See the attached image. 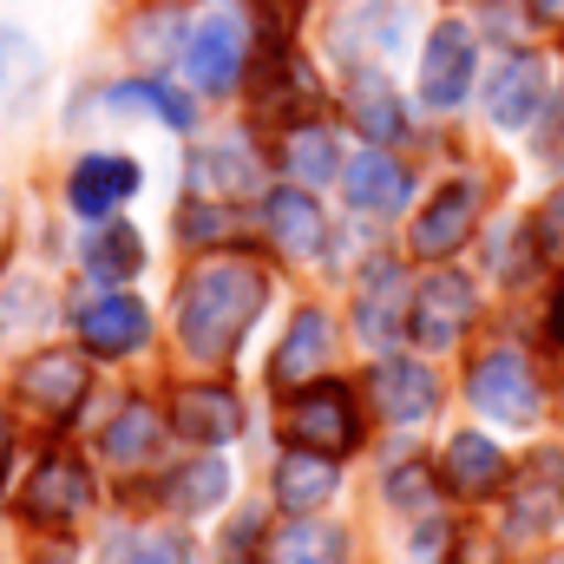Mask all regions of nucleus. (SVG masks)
Returning a JSON list of instances; mask_svg holds the SVG:
<instances>
[{
    "mask_svg": "<svg viewBox=\"0 0 564 564\" xmlns=\"http://www.w3.org/2000/svg\"><path fill=\"white\" fill-rule=\"evenodd\" d=\"M270 302V276L243 257H210L177 289V341L197 361H230Z\"/></svg>",
    "mask_w": 564,
    "mask_h": 564,
    "instance_id": "obj_1",
    "label": "nucleus"
},
{
    "mask_svg": "<svg viewBox=\"0 0 564 564\" xmlns=\"http://www.w3.org/2000/svg\"><path fill=\"white\" fill-rule=\"evenodd\" d=\"M289 446H308V453H355L361 446V414H355V394L341 381H315V388H295L289 401Z\"/></svg>",
    "mask_w": 564,
    "mask_h": 564,
    "instance_id": "obj_2",
    "label": "nucleus"
},
{
    "mask_svg": "<svg viewBox=\"0 0 564 564\" xmlns=\"http://www.w3.org/2000/svg\"><path fill=\"white\" fill-rule=\"evenodd\" d=\"M466 394H473L479 414H492V421H506V426H532L539 421V375H532V361L512 355V348L479 355L473 375H466Z\"/></svg>",
    "mask_w": 564,
    "mask_h": 564,
    "instance_id": "obj_3",
    "label": "nucleus"
},
{
    "mask_svg": "<svg viewBox=\"0 0 564 564\" xmlns=\"http://www.w3.org/2000/svg\"><path fill=\"white\" fill-rule=\"evenodd\" d=\"M564 525V446H545L519 466L506 492V532L512 539H545Z\"/></svg>",
    "mask_w": 564,
    "mask_h": 564,
    "instance_id": "obj_4",
    "label": "nucleus"
},
{
    "mask_svg": "<svg viewBox=\"0 0 564 564\" xmlns=\"http://www.w3.org/2000/svg\"><path fill=\"white\" fill-rule=\"evenodd\" d=\"M243 59H250V33L237 13H204L191 20V40H184V66H191V86L197 93H230L243 79Z\"/></svg>",
    "mask_w": 564,
    "mask_h": 564,
    "instance_id": "obj_5",
    "label": "nucleus"
},
{
    "mask_svg": "<svg viewBox=\"0 0 564 564\" xmlns=\"http://www.w3.org/2000/svg\"><path fill=\"white\" fill-rule=\"evenodd\" d=\"M473 73H479V46H473V26L459 20H440L433 40L421 53V99L433 112H453L466 93H473Z\"/></svg>",
    "mask_w": 564,
    "mask_h": 564,
    "instance_id": "obj_6",
    "label": "nucleus"
},
{
    "mask_svg": "<svg viewBox=\"0 0 564 564\" xmlns=\"http://www.w3.org/2000/svg\"><path fill=\"white\" fill-rule=\"evenodd\" d=\"M408 315H414V289L401 263H368V276L355 289V335L368 348H394L408 335Z\"/></svg>",
    "mask_w": 564,
    "mask_h": 564,
    "instance_id": "obj_7",
    "label": "nucleus"
},
{
    "mask_svg": "<svg viewBox=\"0 0 564 564\" xmlns=\"http://www.w3.org/2000/svg\"><path fill=\"white\" fill-rule=\"evenodd\" d=\"M73 328H79L86 355H99V361H119V355H139L144 341H151V308H144L139 295L112 289V295H93V302L73 315Z\"/></svg>",
    "mask_w": 564,
    "mask_h": 564,
    "instance_id": "obj_8",
    "label": "nucleus"
},
{
    "mask_svg": "<svg viewBox=\"0 0 564 564\" xmlns=\"http://www.w3.org/2000/svg\"><path fill=\"white\" fill-rule=\"evenodd\" d=\"M473 308H479L473 282L459 276V270H433V276L414 289V315H408V335H414L421 348H453V341L466 335Z\"/></svg>",
    "mask_w": 564,
    "mask_h": 564,
    "instance_id": "obj_9",
    "label": "nucleus"
},
{
    "mask_svg": "<svg viewBox=\"0 0 564 564\" xmlns=\"http://www.w3.org/2000/svg\"><path fill=\"white\" fill-rule=\"evenodd\" d=\"M368 401H375V414L394 426H421L433 408H440V381H433V368L426 361H408V355H388V361H375V375H368Z\"/></svg>",
    "mask_w": 564,
    "mask_h": 564,
    "instance_id": "obj_10",
    "label": "nucleus"
},
{
    "mask_svg": "<svg viewBox=\"0 0 564 564\" xmlns=\"http://www.w3.org/2000/svg\"><path fill=\"white\" fill-rule=\"evenodd\" d=\"M545 93H552L545 59H539V53H506V59L492 66V79H486V112H492V126L519 132V126H532V119H539Z\"/></svg>",
    "mask_w": 564,
    "mask_h": 564,
    "instance_id": "obj_11",
    "label": "nucleus"
},
{
    "mask_svg": "<svg viewBox=\"0 0 564 564\" xmlns=\"http://www.w3.org/2000/svg\"><path fill=\"white\" fill-rule=\"evenodd\" d=\"M86 388H93V368H86V355H66V348H46L20 368V401L53 421H66L86 401Z\"/></svg>",
    "mask_w": 564,
    "mask_h": 564,
    "instance_id": "obj_12",
    "label": "nucleus"
},
{
    "mask_svg": "<svg viewBox=\"0 0 564 564\" xmlns=\"http://www.w3.org/2000/svg\"><path fill=\"white\" fill-rule=\"evenodd\" d=\"M86 506H93V479L79 459H40L26 479V499H20V512L33 525H73Z\"/></svg>",
    "mask_w": 564,
    "mask_h": 564,
    "instance_id": "obj_13",
    "label": "nucleus"
},
{
    "mask_svg": "<svg viewBox=\"0 0 564 564\" xmlns=\"http://www.w3.org/2000/svg\"><path fill=\"white\" fill-rule=\"evenodd\" d=\"M132 191H139V164L119 158V151H93V158H79L73 177H66V204H73L79 217H93V224L112 217Z\"/></svg>",
    "mask_w": 564,
    "mask_h": 564,
    "instance_id": "obj_14",
    "label": "nucleus"
},
{
    "mask_svg": "<svg viewBox=\"0 0 564 564\" xmlns=\"http://www.w3.org/2000/svg\"><path fill=\"white\" fill-rule=\"evenodd\" d=\"M473 224H479V184L459 177V184H446L421 217H414V257H433V263L453 257L473 237Z\"/></svg>",
    "mask_w": 564,
    "mask_h": 564,
    "instance_id": "obj_15",
    "label": "nucleus"
},
{
    "mask_svg": "<svg viewBox=\"0 0 564 564\" xmlns=\"http://www.w3.org/2000/svg\"><path fill=\"white\" fill-rule=\"evenodd\" d=\"M263 237L276 243L282 257H315L322 250V237H328V224H322V204H315V191L308 184H282L263 197Z\"/></svg>",
    "mask_w": 564,
    "mask_h": 564,
    "instance_id": "obj_16",
    "label": "nucleus"
},
{
    "mask_svg": "<svg viewBox=\"0 0 564 564\" xmlns=\"http://www.w3.org/2000/svg\"><path fill=\"white\" fill-rule=\"evenodd\" d=\"M328 355H335L328 315H322V308H302V315L289 322V335H282L276 361H270V381H276V388H308V381L328 368Z\"/></svg>",
    "mask_w": 564,
    "mask_h": 564,
    "instance_id": "obj_17",
    "label": "nucleus"
},
{
    "mask_svg": "<svg viewBox=\"0 0 564 564\" xmlns=\"http://www.w3.org/2000/svg\"><path fill=\"white\" fill-rule=\"evenodd\" d=\"M341 184H348V204L368 210V217H394L408 197H414V177L388 158V151H361L341 164Z\"/></svg>",
    "mask_w": 564,
    "mask_h": 564,
    "instance_id": "obj_18",
    "label": "nucleus"
},
{
    "mask_svg": "<svg viewBox=\"0 0 564 564\" xmlns=\"http://www.w3.org/2000/svg\"><path fill=\"white\" fill-rule=\"evenodd\" d=\"M171 426L184 433V440H197V446H224V440H237L243 433V408H237V394L230 388H184L177 401H171Z\"/></svg>",
    "mask_w": 564,
    "mask_h": 564,
    "instance_id": "obj_19",
    "label": "nucleus"
},
{
    "mask_svg": "<svg viewBox=\"0 0 564 564\" xmlns=\"http://www.w3.org/2000/svg\"><path fill=\"white\" fill-rule=\"evenodd\" d=\"M440 473H446V486H453L459 499H486V492L506 486V453H499L486 433H453Z\"/></svg>",
    "mask_w": 564,
    "mask_h": 564,
    "instance_id": "obj_20",
    "label": "nucleus"
},
{
    "mask_svg": "<svg viewBox=\"0 0 564 564\" xmlns=\"http://www.w3.org/2000/svg\"><path fill=\"white\" fill-rule=\"evenodd\" d=\"M348 119L361 126L368 144H394L408 132V106H401V93H394L381 73H355V86H348Z\"/></svg>",
    "mask_w": 564,
    "mask_h": 564,
    "instance_id": "obj_21",
    "label": "nucleus"
},
{
    "mask_svg": "<svg viewBox=\"0 0 564 564\" xmlns=\"http://www.w3.org/2000/svg\"><path fill=\"white\" fill-rule=\"evenodd\" d=\"M335 492V459L328 453H308V446H289L276 466V506L282 512H315L322 499Z\"/></svg>",
    "mask_w": 564,
    "mask_h": 564,
    "instance_id": "obj_22",
    "label": "nucleus"
},
{
    "mask_svg": "<svg viewBox=\"0 0 564 564\" xmlns=\"http://www.w3.org/2000/svg\"><path fill=\"white\" fill-rule=\"evenodd\" d=\"M263 564H348V539L328 519H289L276 539L263 545Z\"/></svg>",
    "mask_w": 564,
    "mask_h": 564,
    "instance_id": "obj_23",
    "label": "nucleus"
},
{
    "mask_svg": "<svg viewBox=\"0 0 564 564\" xmlns=\"http://www.w3.org/2000/svg\"><path fill=\"white\" fill-rule=\"evenodd\" d=\"M86 270L99 282H132L144 270V237L119 217H99V230L86 237Z\"/></svg>",
    "mask_w": 564,
    "mask_h": 564,
    "instance_id": "obj_24",
    "label": "nucleus"
},
{
    "mask_svg": "<svg viewBox=\"0 0 564 564\" xmlns=\"http://www.w3.org/2000/svg\"><path fill=\"white\" fill-rule=\"evenodd\" d=\"M158 440H164V421H158L144 401H132V408H119L112 426L99 433V453H106L112 466H144V459L158 453Z\"/></svg>",
    "mask_w": 564,
    "mask_h": 564,
    "instance_id": "obj_25",
    "label": "nucleus"
},
{
    "mask_svg": "<svg viewBox=\"0 0 564 564\" xmlns=\"http://www.w3.org/2000/svg\"><path fill=\"white\" fill-rule=\"evenodd\" d=\"M224 492H230V466H224L217 453H204V459L177 466V473H171V486H164V499H171L177 512H210V506H224Z\"/></svg>",
    "mask_w": 564,
    "mask_h": 564,
    "instance_id": "obj_26",
    "label": "nucleus"
},
{
    "mask_svg": "<svg viewBox=\"0 0 564 564\" xmlns=\"http://www.w3.org/2000/svg\"><path fill=\"white\" fill-rule=\"evenodd\" d=\"M282 171L295 177V184H328L335 171H341V158H335V132L328 126H295L289 144H282Z\"/></svg>",
    "mask_w": 564,
    "mask_h": 564,
    "instance_id": "obj_27",
    "label": "nucleus"
},
{
    "mask_svg": "<svg viewBox=\"0 0 564 564\" xmlns=\"http://www.w3.org/2000/svg\"><path fill=\"white\" fill-rule=\"evenodd\" d=\"M197 184H204V197H237V191H257V158L243 151V144H210V151H197Z\"/></svg>",
    "mask_w": 564,
    "mask_h": 564,
    "instance_id": "obj_28",
    "label": "nucleus"
},
{
    "mask_svg": "<svg viewBox=\"0 0 564 564\" xmlns=\"http://www.w3.org/2000/svg\"><path fill=\"white\" fill-rule=\"evenodd\" d=\"M184 40H191V13L184 7H158V13L132 20V53H144L151 66L171 59V53H184Z\"/></svg>",
    "mask_w": 564,
    "mask_h": 564,
    "instance_id": "obj_29",
    "label": "nucleus"
},
{
    "mask_svg": "<svg viewBox=\"0 0 564 564\" xmlns=\"http://www.w3.org/2000/svg\"><path fill=\"white\" fill-rule=\"evenodd\" d=\"M112 106H139V112H158L164 126H197V106L177 93V86H164V79H132V86H112Z\"/></svg>",
    "mask_w": 564,
    "mask_h": 564,
    "instance_id": "obj_30",
    "label": "nucleus"
},
{
    "mask_svg": "<svg viewBox=\"0 0 564 564\" xmlns=\"http://www.w3.org/2000/svg\"><path fill=\"white\" fill-rule=\"evenodd\" d=\"M106 564H191V539L177 532H126L106 545Z\"/></svg>",
    "mask_w": 564,
    "mask_h": 564,
    "instance_id": "obj_31",
    "label": "nucleus"
},
{
    "mask_svg": "<svg viewBox=\"0 0 564 564\" xmlns=\"http://www.w3.org/2000/svg\"><path fill=\"white\" fill-rule=\"evenodd\" d=\"M33 73H40L33 40H26V33H13V26H0V99H7L13 86H26Z\"/></svg>",
    "mask_w": 564,
    "mask_h": 564,
    "instance_id": "obj_32",
    "label": "nucleus"
},
{
    "mask_svg": "<svg viewBox=\"0 0 564 564\" xmlns=\"http://www.w3.org/2000/svg\"><path fill=\"white\" fill-rule=\"evenodd\" d=\"M532 243H539V257H545V263H564V191H552V197L539 204Z\"/></svg>",
    "mask_w": 564,
    "mask_h": 564,
    "instance_id": "obj_33",
    "label": "nucleus"
},
{
    "mask_svg": "<svg viewBox=\"0 0 564 564\" xmlns=\"http://www.w3.org/2000/svg\"><path fill=\"white\" fill-rule=\"evenodd\" d=\"M184 237H191V243H224V237H230V217H224L217 204H191V210H184Z\"/></svg>",
    "mask_w": 564,
    "mask_h": 564,
    "instance_id": "obj_34",
    "label": "nucleus"
},
{
    "mask_svg": "<svg viewBox=\"0 0 564 564\" xmlns=\"http://www.w3.org/2000/svg\"><path fill=\"white\" fill-rule=\"evenodd\" d=\"M388 499H394V506H426V473L421 466H401V473L388 479Z\"/></svg>",
    "mask_w": 564,
    "mask_h": 564,
    "instance_id": "obj_35",
    "label": "nucleus"
},
{
    "mask_svg": "<svg viewBox=\"0 0 564 564\" xmlns=\"http://www.w3.org/2000/svg\"><path fill=\"white\" fill-rule=\"evenodd\" d=\"M532 13L539 20H564V0H532Z\"/></svg>",
    "mask_w": 564,
    "mask_h": 564,
    "instance_id": "obj_36",
    "label": "nucleus"
},
{
    "mask_svg": "<svg viewBox=\"0 0 564 564\" xmlns=\"http://www.w3.org/2000/svg\"><path fill=\"white\" fill-rule=\"evenodd\" d=\"M7 453H13V433H7V421H0V479H7Z\"/></svg>",
    "mask_w": 564,
    "mask_h": 564,
    "instance_id": "obj_37",
    "label": "nucleus"
},
{
    "mask_svg": "<svg viewBox=\"0 0 564 564\" xmlns=\"http://www.w3.org/2000/svg\"><path fill=\"white\" fill-rule=\"evenodd\" d=\"M552 335L564 341V289H558V302H552Z\"/></svg>",
    "mask_w": 564,
    "mask_h": 564,
    "instance_id": "obj_38",
    "label": "nucleus"
}]
</instances>
